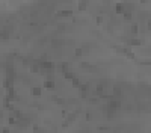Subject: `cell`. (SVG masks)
I'll list each match as a JSON object with an SVG mask.
<instances>
[{"instance_id": "cell-1", "label": "cell", "mask_w": 151, "mask_h": 133, "mask_svg": "<svg viewBox=\"0 0 151 133\" xmlns=\"http://www.w3.org/2000/svg\"><path fill=\"white\" fill-rule=\"evenodd\" d=\"M44 88H48V89H53L55 88V82L52 80V79H47V80L44 82Z\"/></svg>"}, {"instance_id": "cell-2", "label": "cell", "mask_w": 151, "mask_h": 133, "mask_svg": "<svg viewBox=\"0 0 151 133\" xmlns=\"http://www.w3.org/2000/svg\"><path fill=\"white\" fill-rule=\"evenodd\" d=\"M71 15H73L71 11H59L57 12V17H71Z\"/></svg>"}, {"instance_id": "cell-3", "label": "cell", "mask_w": 151, "mask_h": 133, "mask_svg": "<svg viewBox=\"0 0 151 133\" xmlns=\"http://www.w3.org/2000/svg\"><path fill=\"white\" fill-rule=\"evenodd\" d=\"M115 9H116L118 14H124V12H125V9H124V3H118Z\"/></svg>"}, {"instance_id": "cell-4", "label": "cell", "mask_w": 151, "mask_h": 133, "mask_svg": "<svg viewBox=\"0 0 151 133\" xmlns=\"http://www.w3.org/2000/svg\"><path fill=\"white\" fill-rule=\"evenodd\" d=\"M127 44H128V45H141L142 41H139V39H128Z\"/></svg>"}, {"instance_id": "cell-5", "label": "cell", "mask_w": 151, "mask_h": 133, "mask_svg": "<svg viewBox=\"0 0 151 133\" xmlns=\"http://www.w3.org/2000/svg\"><path fill=\"white\" fill-rule=\"evenodd\" d=\"M62 42L64 41H60V39H53V41H52V47H60V45H62Z\"/></svg>"}, {"instance_id": "cell-6", "label": "cell", "mask_w": 151, "mask_h": 133, "mask_svg": "<svg viewBox=\"0 0 151 133\" xmlns=\"http://www.w3.org/2000/svg\"><path fill=\"white\" fill-rule=\"evenodd\" d=\"M80 91H82V97H86V95H88V86H83V85H82L80 86Z\"/></svg>"}, {"instance_id": "cell-7", "label": "cell", "mask_w": 151, "mask_h": 133, "mask_svg": "<svg viewBox=\"0 0 151 133\" xmlns=\"http://www.w3.org/2000/svg\"><path fill=\"white\" fill-rule=\"evenodd\" d=\"M32 94L33 95H41V88H33L32 89Z\"/></svg>"}, {"instance_id": "cell-8", "label": "cell", "mask_w": 151, "mask_h": 133, "mask_svg": "<svg viewBox=\"0 0 151 133\" xmlns=\"http://www.w3.org/2000/svg\"><path fill=\"white\" fill-rule=\"evenodd\" d=\"M65 77H67V79H70V80H73L76 76H74L73 73H70V71H65Z\"/></svg>"}, {"instance_id": "cell-9", "label": "cell", "mask_w": 151, "mask_h": 133, "mask_svg": "<svg viewBox=\"0 0 151 133\" xmlns=\"http://www.w3.org/2000/svg\"><path fill=\"white\" fill-rule=\"evenodd\" d=\"M97 95H103V85H98V88H97Z\"/></svg>"}, {"instance_id": "cell-10", "label": "cell", "mask_w": 151, "mask_h": 133, "mask_svg": "<svg viewBox=\"0 0 151 133\" xmlns=\"http://www.w3.org/2000/svg\"><path fill=\"white\" fill-rule=\"evenodd\" d=\"M60 70L65 73V71H68V64H60Z\"/></svg>"}, {"instance_id": "cell-11", "label": "cell", "mask_w": 151, "mask_h": 133, "mask_svg": "<svg viewBox=\"0 0 151 133\" xmlns=\"http://www.w3.org/2000/svg\"><path fill=\"white\" fill-rule=\"evenodd\" d=\"M80 67H82V68H86V70H89V68H91L92 65H91V64H88V62H83Z\"/></svg>"}, {"instance_id": "cell-12", "label": "cell", "mask_w": 151, "mask_h": 133, "mask_svg": "<svg viewBox=\"0 0 151 133\" xmlns=\"http://www.w3.org/2000/svg\"><path fill=\"white\" fill-rule=\"evenodd\" d=\"M128 30H130L131 33H136V32H138V26H131V27H128Z\"/></svg>"}, {"instance_id": "cell-13", "label": "cell", "mask_w": 151, "mask_h": 133, "mask_svg": "<svg viewBox=\"0 0 151 133\" xmlns=\"http://www.w3.org/2000/svg\"><path fill=\"white\" fill-rule=\"evenodd\" d=\"M73 86H80V82L77 80V77H74V79H73Z\"/></svg>"}, {"instance_id": "cell-14", "label": "cell", "mask_w": 151, "mask_h": 133, "mask_svg": "<svg viewBox=\"0 0 151 133\" xmlns=\"http://www.w3.org/2000/svg\"><path fill=\"white\" fill-rule=\"evenodd\" d=\"M82 55H83V50H82V48H77V50H76V56H82Z\"/></svg>"}, {"instance_id": "cell-15", "label": "cell", "mask_w": 151, "mask_h": 133, "mask_svg": "<svg viewBox=\"0 0 151 133\" xmlns=\"http://www.w3.org/2000/svg\"><path fill=\"white\" fill-rule=\"evenodd\" d=\"M57 30H59V32H65V26H64V24L57 26Z\"/></svg>"}, {"instance_id": "cell-16", "label": "cell", "mask_w": 151, "mask_h": 133, "mask_svg": "<svg viewBox=\"0 0 151 133\" xmlns=\"http://www.w3.org/2000/svg\"><path fill=\"white\" fill-rule=\"evenodd\" d=\"M80 3H86L88 5V0H80Z\"/></svg>"}, {"instance_id": "cell-17", "label": "cell", "mask_w": 151, "mask_h": 133, "mask_svg": "<svg viewBox=\"0 0 151 133\" xmlns=\"http://www.w3.org/2000/svg\"><path fill=\"white\" fill-rule=\"evenodd\" d=\"M80 133H88V132H80Z\"/></svg>"}, {"instance_id": "cell-18", "label": "cell", "mask_w": 151, "mask_h": 133, "mask_svg": "<svg viewBox=\"0 0 151 133\" xmlns=\"http://www.w3.org/2000/svg\"><path fill=\"white\" fill-rule=\"evenodd\" d=\"M41 133H44V132H41Z\"/></svg>"}]
</instances>
